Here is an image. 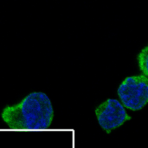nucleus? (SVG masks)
Returning <instances> with one entry per match:
<instances>
[{"label": "nucleus", "mask_w": 148, "mask_h": 148, "mask_svg": "<svg viewBox=\"0 0 148 148\" xmlns=\"http://www.w3.org/2000/svg\"><path fill=\"white\" fill-rule=\"evenodd\" d=\"M117 94L123 105L136 111L148 103V78L144 75L126 77L117 89Z\"/></svg>", "instance_id": "f03ea898"}, {"label": "nucleus", "mask_w": 148, "mask_h": 148, "mask_svg": "<svg viewBox=\"0 0 148 148\" xmlns=\"http://www.w3.org/2000/svg\"><path fill=\"white\" fill-rule=\"evenodd\" d=\"M95 114L98 124L107 134L132 119L124 106L118 100L111 98L97 106Z\"/></svg>", "instance_id": "7ed1b4c3"}, {"label": "nucleus", "mask_w": 148, "mask_h": 148, "mask_svg": "<svg viewBox=\"0 0 148 148\" xmlns=\"http://www.w3.org/2000/svg\"><path fill=\"white\" fill-rule=\"evenodd\" d=\"M137 60L140 70L148 78V45L140 52Z\"/></svg>", "instance_id": "20e7f679"}, {"label": "nucleus", "mask_w": 148, "mask_h": 148, "mask_svg": "<svg viewBox=\"0 0 148 148\" xmlns=\"http://www.w3.org/2000/svg\"><path fill=\"white\" fill-rule=\"evenodd\" d=\"M3 121L16 132H39L50 127L54 117L51 100L45 93L34 92L19 103L4 108Z\"/></svg>", "instance_id": "f257e3e1"}]
</instances>
